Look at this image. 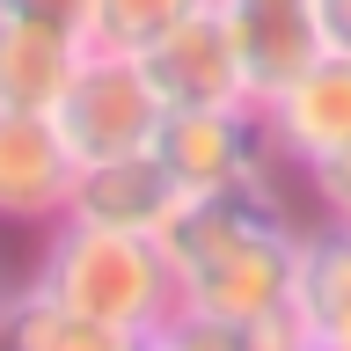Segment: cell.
<instances>
[{"label":"cell","mask_w":351,"mask_h":351,"mask_svg":"<svg viewBox=\"0 0 351 351\" xmlns=\"http://www.w3.org/2000/svg\"><path fill=\"white\" fill-rule=\"evenodd\" d=\"M161 256L176 271V307L249 329V351H293V263L300 234L285 191H191L161 219Z\"/></svg>","instance_id":"obj_1"},{"label":"cell","mask_w":351,"mask_h":351,"mask_svg":"<svg viewBox=\"0 0 351 351\" xmlns=\"http://www.w3.org/2000/svg\"><path fill=\"white\" fill-rule=\"evenodd\" d=\"M37 285L59 293L66 307L95 315L103 329H117L132 351L161 344V329L176 322V271L161 256V241L132 234V227H95V219L59 213L37 256Z\"/></svg>","instance_id":"obj_2"},{"label":"cell","mask_w":351,"mask_h":351,"mask_svg":"<svg viewBox=\"0 0 351 351\" xmlns=\"http://www.w3.org/2000/svg\"><path fill=\"white\" fill-rule=\"evenodd\" d=\"M161 117H169V110L154 95L147 66L125 59V51H95V44L81 51L66 95L51 103V125H59V139L73 147V161H110V154L154 147Z\"/></svg>","instance_id":"obj_3"},{"label":"cell","mask_w":351,"mask_h":351,"mask_svg":"<svg viewBox=\"0 0 351 351\" xmlns=\"http://www.w3.org/2000/svg\"><path fill=\"white\" fill-rule=\"evenodd\" d=\"M154 154L191 191H278V154L263 139L256 103L234 110H169L154 132Z\"/></svg>","instance_id":"obj_4"},{"label":"cell","mask_w":351,"mask_h":351,"mask_svg":"<svg viewBox=\"0 0 351 351\" xmlns=\"http://www.w3.org/2000/svg\"><path fill=\"white\" fill-rule=\"evenodd\" d=\"M161 110H234L249 103V81H241V59L227 29H219V8H197L191 22H176L161 44L139 51Z\"/></svg>","instance_id":"obj_5"},{"label":"cell","mask_w":351,"mask_h":351,"mask_svg":"<svg viewBox=\"0 0 351 351\" xmlns=\"http://www.w3.org/2000/svg\"><path fill=\"white\" fill-rule=\"evenodd\" d=\"M256 117H263L271 154L293 161V169L351 147V59L344 51H322V59L300 66L271 103H256Z\"/></svg>","instance_id":"obj_6"},{"label":"cell","mask_w":351,"mask_h":351,"mask_svg":"<svg viewBox=\"0 0 351 351\" xmlns=\"http://www.w3.org/2000/svg\"><path fill=\"white\" fill-rule=\"evenodd\" d=\"M219 29L241 59V81H249V103H271L300 66L322 59V22H315V0H213Z\"/></svg>","instance_id":"obj_7"},{"label":"cell","mask_w":351,"mask_h":351,"mask_svg":"<svg viewBox=\"0 0 351 351\" xmlns=\"http://www.w3.org/2000/svg\"><path fill=\"white\" fill-rule=\"evenodd\" d=\"M73 176L81 161L44 110H0V219H59Z\"/></svg>","instance_id":"obj_8"},{"label":"cell","mask_w":351,"mask_h":351,"mask_svg":"<svg viewBox=\"0 0 351 351\" xmlns=\"http://www.w3.org/2000/svg\"><path fill=\"white\" fill-rule=\"evenodd\" d=\"M183 205V183L154 147L110 154V161H81L66 219H95V227H132V234H161V219Z\"/></svg>","instance_id":"obj_9"},{"label":"cell","mask_w":351,"mask_h":351,"mask_svg":"<svg viewBox=\"0 0 351 351\" xmlns=\"http://www.w3.org/2000/svg\"><path fill=\"white\" fill-rule=\"evenodd\" d=\"M293 322H300L307 351H351V227L344 219H322L300 234Z\"/></svg>","instance_id":"obj_10"},{"label":"cell","mask_w":351,"mask_h":351,"mask_svg":"<svg viewBox=\"0 0 351 351\" xmlns=\"http://www.w3.org/2000/svg\"><path fill=\"white\" fill-rule=\"evenodd\" d=\"M88 44L51 29V22H22V15H0V110H44L66 95L73 66H81Z\"/></svg>","instance_id":"obj_11"},{"label":"cell","mask_w":351,"mask_h":351,"mask_svg":"<svg viewBox=\"0 0 351 351\" xmlns=\"http://www.w3.org/2000/svg\"><path fill=\"white\" fill-rule=\"evenodd\" d=\"M0 344H15V351H132L117 329H103L81 307H66L37 278L22 293H0Z\"/></svg>","instance_id":"obj_12"},{"label":"cell","mask_w":351,"mask_h":351,"mask_svg":"<svg viewBox=\"0 0 351 351\" xmlns=\"http://www.w3.org/2000/svg\"><path fill=\"white\" fill-rule=\"evenodd\" d=\"M197 8H213V0H95L88 44H95V51H125V59H139L147 44H161L176 22H191Z\"/></svg>","instance_id":"obj_13"},{"label":"cell","mask_w":351,"mask_h":351,"mask_svg":"<svg viewBox=\"0 0 351 351\" xmlns=\"http://www.w3.org/2000/svg\"><path fill=\"white\" fill-rule=\"evenodd\" d=\"M300 176H307V191H315V205H322V219H344V227H351V147L307 161Z\"/></svg>","instance_id":"obj_14"},{"label":"cell","mask_w":351,"mask_h":351,"mask_svg":"<svg viewBox=\"0 0 351 351\" xmlns=\"http://www.w3.org/2000/svg\"><path fill=\"white\" fill-rule=\"evenodd\" d=\"M0 15H22V22H51L66 37L88 44V15H95V0H0Z\"/></svg>","instance_id":"obj_15"},{"label":"cell","mask_w":351,"mask_h":351,"mask_svg":"<svg viewBox=\"0 0 351 351\" xmlns=\"http://www.w3.org/2000/svg\"><path fill=\"white\" fill-rule=\"evenodd\" d=\"M315 22H322V51L351 59V0H315Z\"/></svg>","instance_id":"obj_16"}]
</instances>
